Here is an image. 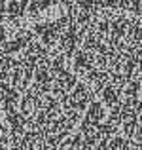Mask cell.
Listing matches in <instances>:
<instances>
[{"mask_svg": "<svg viewBox=\"0 0 142 150\" xmlns=\"http://www.w3.org/2000/svg\"><path fill=\"white\" fill-rule=\"evenodd\" d=\"M78 0H0V27L32 21Z\"/></svg>", "mask_w": 142, "mask_h": 150, "instance_id": "obj_1", "label": "cell"}]
</instances>
